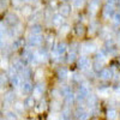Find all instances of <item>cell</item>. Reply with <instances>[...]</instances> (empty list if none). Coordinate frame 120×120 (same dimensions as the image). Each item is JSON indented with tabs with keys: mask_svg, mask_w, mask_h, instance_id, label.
Returning a JSON list of instances; mask_svg holds the SVG:
<instances>
[{
	"mask_svg": "<svg viewBox=\"0 0 120 120\" xmlns=\"http://www.w3.org/2000/svg\"><path fill=\"white\" fill-rule=\"evenodd\" d=\"M109 93H111V90H109L108 88H100L98 89V94L101 95V96H108L109 95Z\"/></svg>",
	"mask_w": 120,
	"mask_h": 120,
	"instance_id": "31",
	"label": "cell"
},
{
	"mask_svg": "<svg viewBox=\"0 0 120 120\" xmlns=\"http://www.w3.org/2000/svg\"><path fill=\"white\" fill-rule=\"evenodd\" d=\"M68 77V71H67V68L65 67H61L58 71V78H59V81H66Z\"/></svg>",
	"mask_w": 120,
	"mask_h": 120,
	"instance_id": "14",
	"label": "cell"
},
{
	"mask_svg": "<svg viewBox=\"0 0 120 120\" xmlns=\"http://www.w3.org/2000/svg\"><path fill=\"white\" fill-rule=\"evenodd\" d=\"M60 94H61V96L66 97L68 94H71V89H70V86H67V85H64L61 89H60Z\"/></svg>",
	"mask_w": 120,
	"mask_h": 120,
	"instance_id": "28",
	"label": "cell"
},
{
	"mask_svg": "<svg viewBox=\"0 0 120 120\" xmlns=\"http://www.w3.org/2000/svg\"><path fill=\"white\" fill-rule=\"evenodd\" d=\"M5 21H6V23H7V24L12 25V26H15V25H17V24L19 23V19H18L17 15H15V13H12V12H10V13H7V15H6Z\"/></svg>",
	"mask_w": 120,
	"mask_h": 120,
	"instance_id": "7",
	"label": "cell"
},
{
	"mask_svg": "<svg viewBox=\"0 0 120 120\" xmlns=\"http://www.w3.org/2000/svg\"><path fill=\"white\" fill-rule=\"evenodd\" d=\"M43 41V37L41 35H31L28 38V45L30 47H37L42 43Z\"/></svg>",
	"mask_w": 120,
	"mask_h": 120,
	"instance_id": "3",
	"label": "cell"
},
{
	"mask_svg": "<svg viewBox=\"0 0 120 120\" xmlns=\"http://www.w3.org/2000/svg\"><path fill=\"white\" fill-rule=\"evenodd\" d=\"M24 103H22V102H16L15 103V111L17 112V113H23L24 112Z\"/></svg>",
	"mask_w": 120,
	"mask_h": 120,
	"instance_id": "26",
	"label": "cell"
},
{
	"mask_svg": "<svg viewBox=\"0 0 120 120\" xmlns=\"http://www.w3.org/2000/svg\"><path fill=\"white\" fill-rule=\"evenodd\" d=\"M22 46H23V40L22 38H15V41L12 43V48L18 49V48H22Z\"/></svg>",
	"mask_w": 120,
	"mask_h": 120,
	"instance_id": "24",
	"label": "cell"
},
{
	"mask_svg": "<svg viewBox=\"0 0 120 120\" xmlns=\"http://www.w3.org/2000/svg\"><path fill=\"white\" fill-rule=\"evenodd\" d=\"M76 116L78 120H88L89 116H90V112H88L85 107H82L79 106L77 109H76Z\"/></svg>",
	"mask_w": 120,
	"mask_h": 120,
	"instance_id": "2",
	"label": "cell"
},
{
	"mask_svg": "<svg viewBox=\"0 0 120 120\" xmlns=\"http://www.w3.org/2000/svg\"><path fill=\"white\" fill-rule=\"evenodd\" d=\"M98 76H100L101 79H103V81H108V79L112 78L113 73H112V71L109 68H102V71L98 73Z\"/></svg>",
	"mask_w": 120,
	"mask_h": 120,
	"instance_id": "10",
	"label": "cell"
},
{
	"mask_svg": "<svg viewBox=\"0 0 120 120\" xmlns=\"http://www.w3.org/2000/svg\"><path fill=\"white\" fill-rule=\"evenodd\" d=\"M86 103H88L89 107H91V108L96 107V103H97V98H96V96H94V95H89V96L86 97Z\"/></svg>",
	"mask_w": 120,
	"mask_h": 120,
	"instance_id": "17",
	"label": "cell"
},
{
	"mask_svg": "<svg viewBox=\"0 0 120 120\" xmlns=\"http://www.w3.org/2000/svg\"><path fill=\"white\" fill-rule=\"evenodd\" d=\"M52 23H53V25H55V26L61 25V24L64 23V17L60 15V13L53 15V16H52Z\"/></svg>",
	"mask_w": 120,
	"mask_h": 120,
	"instance_id": "12",
	"label": "cell"
},
{
	"mask_svg": "<svg viewBox=\"0 0 120 120\" xmlns=\"http://www.w3.org/2000/svg\"><path fill=\"white\" fill-rule=\"evenodd\" d=\"M114 1H115V0H107V3H108V4H112V5H113Z\"/></svg>",
	"mask_w": 120,
	"mask_h": 120,
	"instance_id": "50",
	"label": "cell"
},
{
	"mask_svg": "<svg viewBox=\"0 0 120 120\" xmlns=\"http://www.w3.org/2000/svg\"><path fill=\"white\" fill-rule=\"evenodd\" d=\"M84 5V0H72V6L75 8H82Z\"/></svg>",
	"mask_w": 120,
	"mask_h": 120,
	"instance_id": "29",
	"label": "cell"
},
{
	"mask_svg": "<svg viewBox=\"0 0 120 120\" xmlns=\"http://www.w3.org/2000/svg\"><path fill=\"white\" fill-rule=\"evenodd\" d=\"M5 118H6V120H17V114H16V112L8 111V112H6Z\"/></svg>",
	"mask_w": 120,
	"mask_h": 120,
	"instance_id": "27",
	"label": "cell"
},
{
	"mask_svg": "<svg viewBox=\"0 0 120 120\" xmlns=\"http://www.w3.org/2000/svg\"><path fill=\"white\" fill-rule=\"evenodd\" d=\"M12 67L15 68V71L21 72L25 66H24V63L22 61V60H17V61H15V63H13V66H12Z\"/></svg>",
	"mask_w": 120,
	"mask_h": 120,
	"instance_id": "21",
	"label": "cell"
},
{
	"mask_svg": "<svg viewBox=\"0 0 120 120\" xmlns=\"http://www.w3.org/2000/svg\"><path fill=\"white\" fill-rule=\"evenodd\" d=\"M22 1H23V0H12L13 5H16V6H19V5L22 4Z\"/></svg>",
	"mask_w": 120,
	"mask_h": 120,
	"instance_id": "47",
	"label": "cell"
},
{
	"mask_svg": "<svg viewBox=\"0 0 120 120\" xmlns=\"http://www.w3.org/2000/svg\"><path fill=\"white\" fill-rule=\"evenodd\" d=\"M96 28H97V23H96V22H93V24H90V29H89L90 34L94 33L95 30H96Z\"/></svg>",
	"mask_w": 120,
	"mask_h": 120,
	"instance_id": "43",
	"label": "cell"
},
{
	"mask_svg": "<svg viewBox=\"0 0 120 120\" xmlns=\"http://www.w3.org/2000/svg\"><path fill=\"white\" fill-rule=\"evenodd\" d=\"M102 65L103 64H101V63H98V61H94V64H93V67H94V70L95 71H98V72H101L102 71Z\"/></svg>",
	"mask_w": 120,
	"mask_h": 120,
	"instance_id": "35",
	"label": "cell"
},
{
	"mask_svg": "<svg viewBox=\"0 0 120 120\" xmlns=\"http://www.w3.org/2000/svg\"><path fill=\"white\" fill-rule=\"evenodd\" d=\"M48 120H60V118H59V115H58V114L52 113L51 115L48 116Z\"/></svg>",
	"mask_w": 120,
	"mask_h": 120,
	"instance_id": "44",
	"label": "cell"
},
{
	"mask_svg": "<svg viewBox=\"0 0 120 120\" xmlns=\"http://www.w3.org/2000/svg\"><path fill=\"white\" fill-rule=\"evenodd\" d=\"M66 49H67V45L65 42H59L56 45V47L54 48V51L58 55H63L65 52H66Z\"/></svg>",
	"mask_w": 120,
	"mask_h": 120,
	"instance_id": "11",
	"label": "cell"
},
{
	"mask_svg": "<svg viewBox=\"0 0 120 120\" xmlns=\"http://www.w3.org/2000/svg\"><path fill=\"white\" fill-rule=\"evenodd\" d=\"M113 19V22L118 25V24H120V12H115V15H114V17L112 18Z\"/></svg>",
	"mask_w": 120,
	"mask_h": 120,
	"instance_id": "40",
	"label": "cell"
},
{
	"mask_svg": "<svg viewBox=\"0 0 120 120\" xmlns=\"http://www.w3.org/2000/svg\"><path fill=\"white\" fill-rule=\"evenodd\" d=\"M116 42H118V43L120 45V31H119V33L116 34Z\"/></svg>",
	"mask_w": 120,
	"mask_h": 120,
	"instance_id": "49",
	"label": "cell"
},
{
	"mask_svg": "<svg viewBox=\"0 0 120 120\" xmlns=\"http://www.w3.org/2000/svg\"><path fill=\"white\" fill-rule=\"evenodd\" d=\"M76 33H77L78 35H83V33H84V26L81 25V24H78V25L76 26Z\"/></svg>",
	"mask_w": 120,
	"mask_h": 120,
	"instance_id": "39",
	"label": "cell"
},
{
	"mask_svg": "<svg viewBox=\"0 0 120 120\" xmlns=\"http://www.w3.org/2000/svg\"><path fill=\"white\" fill-rule=\"evenodd\" d=\"M5 83H6V76L0 75V88H1L3 85H5Z\"/></svg>",
	"mask_w": 120,
	"mask_h": 120,
	"instance_id": "42",
	"label": "cell"
},
{
	"mask_svg": "<svg viewBox=\"0 0 120 120\" xmlns=\"http://www.w3.org/2000/svg\"><path fill=\"white\" fill-rule=\"evenodd\" d=\"M45 89H46L45 83H38V84L34 88V97H35V98H40V97L43 95Z\"/></svg>",
	"mask_w": 120,
	"mask_h": 120,
	"instance_id": "8",
	"label": "cell"
},
{
	"mask_svg": "<svg viewBox=\"0 0 120 120\" xmlns=\"http://www.w3.org/2000/svg\"><path fill=\"white\" fill-rule=\"evenodd\" d=\"M30 13H31V7H30V6H25V7H23V15L28 16V15H30Z\"/></svg>",
	"mask_w": 120,
	"mask_h": 120,
	"instance_id": "41",
	"label": "cell"
},
{
	"mask_svg": "<svg viewBox=\"0 0 120 120\" xmlns=\"http://www.w3.org/2000/svg\"><path fill=\"white\" fill-rule=\"evenodd\" d=\"M96 61L101 63V64L106 63V61H107V58H106V53H105V52H98V53L96 54Z\"/></svg>",
	"mask_w": 120,
	"mask_h": 120,
	"instance_id": "22",
	"label": "cell"
},
{
	"mask_svg": "<svg viewBox=\"0 0 120 120\" xmlns=\"http://www.w3.org/2000/svg\"><path fill=\"white\" fill-rule=\"evenodd\" d=\"M72 82H75V83H79V82H82V76L79 75V73H73L72 75Z\"/></svg>",
	"mask_w": 120,
	"mask_h": 120,
	"instance_id": "36",
	"label": "cell"
},
{
	"mask_svg": "<svg viewBox=\"0 0 120 120\" xmlns=\"http://www.w3.org/2000/svg\"><path fill=\"white\" fill-rule=\"evenodd\" d=\"M95 49H96V45H95L94 42H86V43H84V45L82 46L81 51H82L83 54H88V53L94 52Z\"/></svg>",
	"mask_w": 120,
	"mask_h": 120,
	"instance_id": "9",
	"label": "cell"
},
{
	"mask_svg": "<svg viewBox=\"0 0 120 120\" xmlns=\"http://www.w3.org/2000/svg\"><path fill=\"white\" fill-rule=\"evenodd\" d=\"M4 100H5V103H6V105H12V103L15 102V93H12V91L6 93Z\"/></svg>",
	"mask_w": 120,
	"mask_h": 120,
	"instance_id": "16",
	"label": "cell"
},
{
	"mask_svg": "<svg viewBox=\"0 0 120 120\" xmlns=\"http://www.w3.org/2000/svg\"><path fill=\"white\" fill-rule=\"evenodd\" d=\"M60 106H61L60 100H55V101L52 102V109H53V111H59V109H60Z\"/></svg>",
	"mask_w": 120,
	"mask_h": 120,
	"instance_id": "32",
	"label": "cell"
},
{
	"mask_svg": "<svg viewBox=\"0 0 120 120\" xmlns=\"http://www.w3.org/2000/svg\"><path fill=\"white\" fill-rule=\"evenodd\" d=\"M59 13L63 17L64 16H68L70 13H71V6L67 5V4L61 5V6H60V8H59Z\"/></svg>",
	"mask_w": 120,
	"mask_h": 120,
	"instance_id": "13",
	"label": "cell"
},
{
	"mask_svg": "<svg viewBox=\"0 0 120 120\" xmlns=\"http://www.w3.org/2000/svg\"><path fill=\"white\" fill-rule=\"evenodd\" d=\"M52 95H53V96H54L56 100H59V96L61 95V94H60L59 90H53V91H52Z\"/></svg>",
	"mask_w": 120,
	"mask_h": 120,
	"instance_id": "46",
	"label": "cell"
},
{
	"mask_svg": "<svg viewBox=\"0 0 120 120\" xmlns=\"http://www.w3.org/2000/svg\"><path fill=\"white\" fill-rule=\"evenodd\" d=\"M64 1H67V0H64Z\"/></svg>",
	"mask_w": 120,
	"mask_h": 120,
	"instance_id": "52",
	"label": "cell"
},
{
	"mask_svg": "<svg viewBox=\"0 0 120 120\" xmlns=\"http://www.w3.org/2000/svg\"><path fill=\"white\" fill-rule=\"evenodd\" d=\"M75 60H76V53L72 52L71 54L68 55V63H72V61H75Z\"/></svg>",
	"mask_w": 120,
	"mask_h": 120,
	"instance_id": "45",
	"label": "cell"
},
{
	"mask_svg": "<svg viewBox=\"0 0 120 120\" xmlns=\"http://www.w3.org/2000/svg\"><path fill=\"white\" fill-rule=\"evenodd\" d=\"M11 83L13 86H21V78H19V76L15 75L11 77Z\"/></svg>",
	"mask_w": 120,
	"mask_h": 120,
	"instance_id": "25",
	"label": "cell"
},
{
	"mask_svg": "<svg viewBox=\"0 0 120 120\" xmlns=\"http://www.w3.org/2000/svg\"><path fill=\"white\" fill-rule=\"evenodd\" d=\"M98 6H100V0H91V3H90V13H93L95 15L97 12V10H98Z\"/></svg>",
	"mask_w": 120,
	"mask_h": 120,
	"instance_id": "15",
	"label": "cell"
},
{
	"mask_svg": "<svg viewBox=\"0 0 120 120\" xmlns=\"http://www.w3.org/2000/svg\"><path fill=\"white\" fill-rule=\"evenodd\" d=\"M76 96V100L77 101H84V100L89 96V89H88V86H85V85H81L78 88V90H77V94L75 95Z\"/></svg>",
	"mask_w": 120,
	"mask_h": 120,
	"instance_id": "1",
	"label": "cell"
},
{
	"mask_svg": "<svg viewBox=\"0 0 120 120\" xmlns=\"http://www.w3.org/2000/svg\"><path fill=\"white\" fill-rule=\"evenodd\" d=\"M21 90H22V94L28 95L34 90V86L30 83V81H24L23 83H21Z\"/></svg>",
	"mask_w": 120,
	"mask_h": 120,
	"instance_id": "5",
	"label": "cell"
},
{
	"mask_svg": "<svg viewBox=\"0 0 120 120\" xmlns=\"http://www.w3.org/2000/svg\"><path fill=\"white\" fill-rule=\"evenodd\" d=\"M90 65H91V63H90V60L86 58V56H82L79 58L78 60V67L83 70V71H86V70L90 67Z\"/></svg>",
	"mask_w": 120,
	"mask_h": 120,
	"instance_id": "6",
	"label": "cell"
},
{
	"mask_svg": "<svg viewBox=\"0 0 120 120\" xmlns=\"http://www.w3.org/2000/svg\"><path fill=\"white\" fill-rule=\"evenodd\" d=\"M24 1H29V0H24Z\"/></svg>",
	"mask_w": 120,
	"mask_h": 120,
	"instance_id": "51",
	"label": "cell"
},
{
	"mask_svg": "<svg viewBox=\"0 0 120 120\" xmlns=\"http://www.w3.org/2000/svg\"><path fill=\"white\" fill-rule=\"evenodd\" d=\"M41 31H42V28L40 24H35V25L31 26V29H30L31 35H41Z\"/></svg>",
	"mask_w": 120,
	"mask_h": 120,
	"instance_id": "20",
	"label": "cell"
},
{
	"mask_svg": "<svg viewBox=\"0 0 120 120\" xmlns=\"http://www.w3.org/2000/svg\"><path fill=\"white\" fill-rule=\"evenodd\" d=\"M75 98H76V96L71 93V94H68V95L65 97V101H66V103H67V105H71V103L75 101Z\"/></svg>",
	"mask_w": 120,
	"mask_h": 120,
	"instance_id": "34",
	"label": "cell"
},
{
	"mask_svg": "<svg viewBox=\"0 0 120 120\" xmlns=\"http://www.w3.org/2000/svg\"><path fill=\"white\" fill-rule=\"evenodd\" d=\"M101 36L105 37V38H108L109 37V30H108V28H103L101 30Z\"/></svg>",
	"mask_w": 120,
	"mask_h": 120,
	"instance_id": "38",
	"label": "cell"
},
{
	"mask_svg": "<svg viewBox=\"0 0 120 120\" xmlns=\"http://www.w3.org/2000/svg\"><path fill=\"white\" fill-rule=\"evenodd\" d=\"M68 31H70V24H67V23L63 24L61 28H60V34H61V35H65V34H67Z\"/></svg>",
	"mask_w": 120,
	"mask_h": 120,
	"instance_id": "30",
	"label": "cell"
},
{
	"mask_svg": "<svg viewBox=\"0 0 120 120\" xmlns=\"http://www.w3.org/2000/svg\"><path fill=\"white\" fill-rule=\"evenodd\" d=\"M45 109H46V101H41L40 105L36 107V111L37 112H42V111H45Z\"/></svg>",
	"mask_w": 120,
	"mask_h": 120,
	"instance_id": "37",
	"label": "cell"
},
{
	"mask_svg": "<svg viewBox=\"0 0 120 120\" xmlns=\"http://www.w3.org/2000/svg\"><path fill=\"white\" fill-rule=\"evenodd\" d=\"M24 107H26V108H31V107H34L35 106V100H34V97H26L25 100H24Z\"/></svg>",
	"mask_w": 120,
	"mask_h": 120,
	"instance_id": "23",
	"label": "cell"
},
{
	"mask_svg": "<svg viewBox=\"0 0 120 120\" xmlns=\"http://www.w3.org/2000/svg\"><path fill=\"white\" fill-rule=\"evenodd\" d=\"M21 76H22V78L25 79V81H29L30 77H31V70L28 68V67H24L21 71Z\"/></svg>",
	"mask_w": 120,
	"mask_h": 120,
	"instance_id": "18",
	"label": "cell"
},
{
	"mask_svg": "<svg viewBox=\"0 0 120 120\" xmlns=\"http://www.w3.org/2000/svg\"><path fill=\"white\" fill-rule=\"evenodd\" d=\"M70 114H71V112H70V108L64 109L63 113H61V119H64V120H68V119H70Z\"/></svg>",
	"mask_w": 120,
	"mask_h": 120,
	"instance_id": "33",
	"label": "cell"
},
{
	"mask_svg": "<svg viewBox=\"0 0 120 120\" xmlns=\"http://www.w3.org/2000/svg\"><path fill=\"white\" fill-rule=\"evenodd\" d=\"M41 75H42V71L40 70V71H37V73H36V78H41Z\"/></svg>",
	"mask_w": 120,
	"mask_h": 120,
	"instance_id": "48",
	"label": "cell"
},
{
	"mask_svg": "<svg viewBox=\"0 0 120 120\" xmlns=\"http://www.w3.org/2000/svg\"><path fill=\"white\" fill-rule=\"evenodd\" d=\"M107 119L108 120H118V112L115 111V109H108Z\"/></svg>",
	"mask_w": 120,
	"mask_h": 120,
	"instance_id": "19",
	"label": "cell"
},
{
	"mask_svg": "<svg viewBox=\"0 0 120 120\" xmlns=\"http://www.w3.org/2000/svg\"><path fill=\"white\" fill-rule=\"evenodd\" d=\"M114 15H115V8H114V6H113L112 4H107V5L105 6V8H103V16H105L106 18H108V19H111V18L114 17Z\"/></svg>",
	"mask_w": 120,
	"mask_h": 120,
	"instance_id": "4",
	"label": "cell"
}]
</instances>
